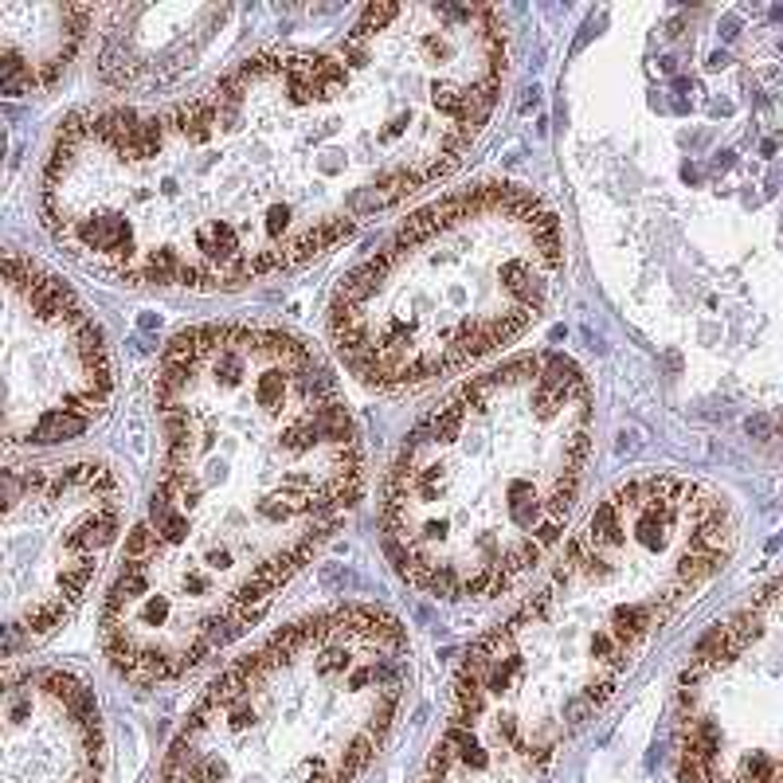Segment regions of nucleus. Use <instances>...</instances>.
Returning <instances> with one entry per match:
<instances>
[{
	"mask_svg": "<svg viewBox=\"0 0 783 783\" xmlns=\"http://www.w3.org/2000/svg\"><path fill=\"white\" fill-rule=\"evenodd\" d=\"M592 455V388L564 353H525L419 419L384 490V545L427 596L486 599L553 549Z\"/></svg>",
	"mask_w": 783,
	"mask_h": 783,
	"instance_id": "obj_4",
	"label": "nucleus"
},
{
	"mask_svg": "<svg viewBox=\"0 0 783 783\" xmlns=\"http://www.w3.org/2000/svg\"><path fill=\"white\" fill-rule=\"evenodd\" d=\"M506 71L494 8L369 4L341 44L255 55L157 110L67 118L44 224L126 286L235 290L294 271L455 173Z\"/></svg>",
	"mask_w": 783,
	"mask_h": 783,
	"instance_id": "obj_1",
	"label": "nucleus"
},
{
	"mask_svg": "<svg viewBox=\"0 0 783 783\" xmlns=\"http://www.w3.org/2000/svg\"><path fill=\"white\" fill-rule=\"evenodd\" d=\"M408 682L396 615L337 603L294 619L216 678L165 760V783H357Z\"/></svg>",
	"mask_w": 783,
	"mask_h": 783,
	"instance_id": "obj_6",
	"label": "nucleus"
},
{
	"mask_svg": "<svg viewBox=\"0 0 783 783\" xmlns=\"http://www.w3.org/2000/svg\"><path fill=\"white\" fill-rule=\"evenodd\" d=\"M560 275L553 208L533 188L490 181L415 212L369 255L333 294L329 333L361 384L408 392L517 341Z\"/></svg>",
	"mask_w": 783,
	"mask_h": 783,
	"instance_id": "obj_5",
	"label": "nucleus"
},
{
	"mask_svg": "<svg viewBox=\"0 0 783 783\" xmlns=\"http://www.w3.org/2000/svg\"><path fill=\"white\" fill-rule=\"evenodd\" d=\"M737 545L729 502L682 474L611 490L521 611L466 654L451 725L521 772H549L564 737L615 693L635 654Z\"/></svg>",
	"mask_w": 783,
	"mask_h": 783,
	"instance_id": "obj_3",
	"label": "nucleus"
},
{
	"mask_svg": "<svg viewBox=\"0 0 783 783\" xmlns=\"http://www.w3.org/2000/svg\"><path fill=\"white\" fill-rule=\"evenodd\" d=\"M94 8L0 0V83L8 94L47 87L83 44Z\"/></svg>",
	"mask_w": 783,
	"mask_h": 783,
	"instance_id": "obj_10",
	"label": "nucleus"
},
{
	"mask_svg": "<svg viewBox=\"0 0 783 783\" xmlns=\"http://www.w3.org/2000/svg\"><path fill=\"white\" fill-rule=\"evenodd\" d=\"M161 474L102 611L118 674L165 682L239 639L345 525L361 443L325 361L294 333H177L157 372Z\"/></svg>",
	"mask_w": 783,
	"mask_h": 783,
	"instance_id": "obj_2",
	"label": "nucleus"
},
{
	"mask_svg": "<svg viewBox=\"0 0 783 783\" xmlns=\"http://www.w3.org/2000/svg\"><path fill=\"white\" fill-rule=\"evenodd\" d=\"M0 529L4 650L51 639L91 592L126 517L122 478L98 459L8 470Z\"/></svg>",
	"mask_w": 783,
	"mask_h": 783,
	"instance_id": "obj_7",
	"label": "nucleus"
},
{
	"mask_svg": "<svg viewBox=\"0 0 783 783\" xmlns=\"http://www.w3.org/2000/svg\"><path fill=\"white\" fill-rule=\"evenodd\" d=\"M4 783H102L98 701L75 674H8Z\"/></svg>",
	"mask_w": 783,
	"mask_h": 783,
	"instance_id": "obj_9",
	"label": "nucleus"
},
{
	"mask_svg": "<svg viewBox=\"0 0 783 783\" xmlns=\"http://www.w3.org/2000/svg\"><path fill=\"white\" fill-rule=\"evenodd\" d=\"M0 380L4 447L79 439L114 392L102 329L63 278L16 251L4 259Z\"/></svg>",
	"mask_w": 783,
	"mask_h": 783,
	"instance_id": "obj_8",
	"label": "nucleus"
}]
</instances>
